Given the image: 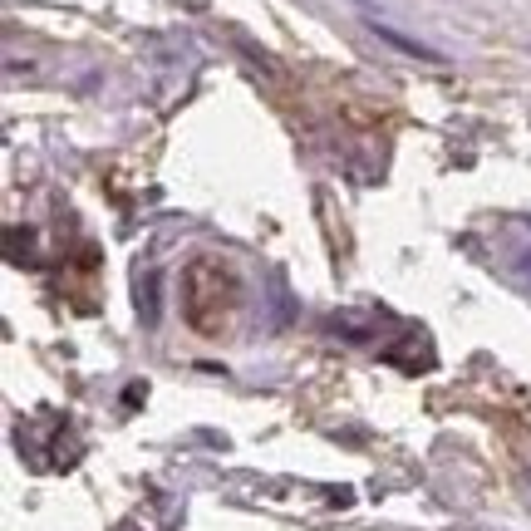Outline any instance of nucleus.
<instances>
[{"label":"nucleus","instance_id":"1","mask_svg":"<svg viewBox=\"0 0 531 531\" xmlns=\"http://www.w3.org/2000/svg\"><path fill=\"white\" fill-rule=\"evenodd\" d=\"M369 30H374V35H379V40H384V45H394V50H399V55H409V59H423V64H448V59L438 55V50H428V45H423V40H409V35H399V30H394V25H379V20H374V25H369Z\"/></svg>","mask_w":531,"mask_h":531}]
</instances>
